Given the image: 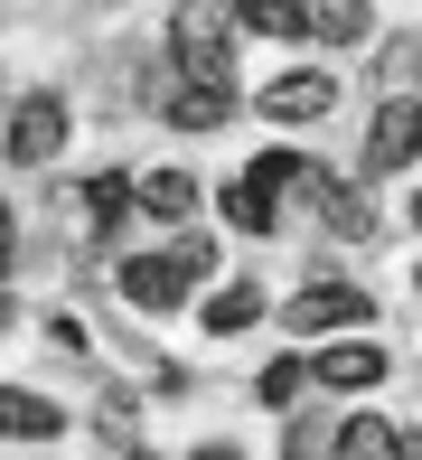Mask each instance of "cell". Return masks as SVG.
Instances as JSON below:
<instances>
[{"instance_id": "obj_1", "label": "cell", "mask_w": 422, "mask_h": 460, "mask_svg": "<svg viewBox=\"0 0 422 460\" xmlns=\"http://www.w3.org/2000/svg\"><path fill=\"white\" fill-rule=\"evenodd\" d=\"M169 57H179L188 85H235V10L179 0V10H169Z\"/></svg>"}, {"instance_id": "obj_2", "label": "cell", "mask_w": 422, "mask_h": 460, "mask_svg": "<svg viewBox=\"0 0 422 460\" xmlns=\"http://www.w3.org/2000/svg\"><path fill=\"white\" fill-rule=\"evenodd\" d=\"M207 273H216V244L188 235V244H169V254H132V263H122V301L160 320V310H179V291L207 282Z\"/></svg>"}, {"instance_id": "obj_3", "label": "cell", "mask_w": 422, "mask_h": 460, "mask_svg": "<svg viewBox=\"0 0 422 460\" xmlns=\"http://www.w3.org/2000/svg\"><path fill=\"white\" fill-rule=\"evenodd\" d=\"M301 170H310L301 151H263V160H253V170H244L235 188H225V217H235L244 235H272V198H282V188L301 179Z\"/></svg>"}, {"instance_id": "obj_4", "label": "cell", "mask_w": 422, "mask_h": 460, "mask_svg": "<svg viewBox=\"0 0 422 460\" xmlns=\"http://www.w3.org/2000/svg\"><path fill=\"white\" fill-rule=\"evenodd\" d=\"M413 151H422V103H413V94H385V103H375V122H366V179L413 170Z\"/></svg>"}, {"instance_id": "obj_5", "label": "cell", "mask_w": 422, "mask_h": 460, "mask_svg": "<svg viewBox=\"0 0 422 460\" xmlns=\"http://www.w3.org/2000/svg\"><path fill=\"white\" fill-rule=\"evenodd\" d=\"M282 320H291V339H320V329L375 320V301H366V291H347V282H310L301 301H282Z\"/></svg>"}, {"instance_id": "obj_6", "label": "cell", "mask_w": 422, "mask_h": 460, "mask_svg": "<svg viewBox=\"0 0 422 460\" xmlns=\"http://www.w3.org/2000/svg\"><path fill=\"white\" fill-rule=\"evenodd\" d=\"M57 151H66V103H57V94H29L10 113V160H19V170H48Z\"/></svg>"}, {"instance_id": "obj_7", "label": "cell", "mask_w": 422, "mask_h": 460, "mask_svg": "<svg viewBox=\"0 0 422 460\" xmlns=\"http://www.w3.org/2000/svg\"><path fill=\"white\" fill-rule=\"evenodd\" d=\"M329 103H338V85H329L320 66H291V75H272V85H263V113H272V122H320Z\"/></svg>"}, {"instance_id": "obj_8", "label": "cell", "mask_w": 422, "mask_h": 460, "mask_svg": "<svg viewBox=\"0 0 422 460\" xmlns=\"http://www.w3.org/2000/svg\"><path fill=\"white\" fill-rule=\"evenodd\" d=\"M375 376H385V348H375V339H338V348L310 358V385H338V394L375 385Z\"/></svg>"}, {"instance_id": "obj_9", "label": "cell", "mask_w": 422, "mask_h": 460, "mask_svg": "<svg viewBox=\"0 0 422 460\" xmlns=\"http://www.w3.org/2000/svg\"><path fill=\"white\" fill-rule=\"evenodd\" d=\"M0 432H10V442H57V432H66V413H57L48 394H19V385H0Z\"/></svg>"}, {"instance_id": "obj_10", "label": "cell", "mask_w": 422, "mask_h": 460, "mask_svg": "<svg viewBox=\"0 0 422 460\" xmlns=\"http://www.w3.org/2000/svg\"><path fill=\"white\" fill-rule=\"evenodd\" d=\"M160 113L179 122V132H216V122L235 113V85H179V94L160 103Z\"/></svg>"}, {"instance_id": "obj_11", "label": "cell", "mask_w": 422, "mask_h": 460, "mask_svg": "<svg viewBox=\"0 0 422 460\" xmlns=\"http://www.w3.org/2000/svg\"><path fill=\"white\" fill-rule=\"evenodd\" d=\"M235 29H253V38H301L310 29V0H235Z\"/></svg>"}, {"instance_id": "obj_12", "label": "cell", "mask_w": 422, "mask_h": 460, "mask_svg": "<svg viewBox=\"0 0 422 460\" xmlns=\"http://www.w3.org/2000/svg\"><path fill=\"white\" fill-rule=\"evenodd\" d=\"M84 217H94V235H113V226L132 217V179H122V170H94V179H84Z\"/></svg>"}, {"instance_id": "obj_13", "label": "cell", "mask_w": 422, "mask_h": 460, "mask_svg": "<svg viewBox=\"0 0 422 460\" xmlns=\"http://www.w3.org/2000/svg\"><path fill=\"white\" fill-rule=\"evenodd\" d=\"M338 460H404V432H385L375 413H356V423H338Z\"/></svg>"}, {"instance_id": "obj_14", "label": "cell", "mask_w": 422, "mask_h": 460, "mask_svg": "<svg viewBox=\"0 0 422 460\" xmlns=\"http://www.w3.org/2000/svg\"><path fill=\"white\" fill-rule=\"evenodd\" d=\"M253 320H263V291L253 282H225L216 301H207V329H216V339H235V329H253Z\"/></svg>"}, {"instance_id": "obj_15", "label": "cell", "mask_w": 422, "mask_h": 460, "mask_svg": "<svg viewBox=\"0 0 422 460\" xmlns=\"http://www.w3.org/2000/svg\"><path fill=\"white\" fill-rule=\"evenodd\" d=\"M141 207H151V217H169V226H179L188 207H198V179H188V170H151V179H141Z\"/></svg>"}, {"instance_id": "obj_16", "label": "cell", "mask_w": 422, "mask_h": 460, "mask_svg": "<svg viewBox=\"0 0 422 460\" xmlns=\"http://www.w3.org/2000/svg\"><path fill=\"white\" fill-rule=\"evenodd\" d=\"M310 29L347 48V38H366V0H310Z\"/></svg>"}, {"instance_id": "obj_17", "label": "cell", "mask_w": 422, "mask_h": 460, "mask_svg": "<svg viewBox=\"0 0 422 460\" xmlns=\"http://www.w3.org/2000/svg\"><path fill=\"white\" fill-rule=\"evenodd\" d=\"M301 385H310V367H301V358H272V367H263V385H253V394H263V404H291Z\"/></svg>"}, {"instance_id": "obj_18", "label": "cell", "mask_w": 422, "mask_h": 460, "mask_svg": "<svg viewBox=\"0 0 422 460\" xmlns=\"http://www.w3.org/2000/svg\"><path fill=\"white\" fill-rule=\"evenodd\" d=\"M10 263H19V217L0 207V273H10Z\"/></svg>"}, {"instance_id": "obj_19", "label": "cell", "mask_w": 422, "mask_h": 460, "mask_svg": "<svg viewBox=\"0 0 422 460\" xmlns=\"http://www.w3.org/2000/svg\"><path fill=\"white\" fill-rule=\"evenodd\" d=\"M404 460H422V432H404Z\"/></svg>"}, {"instance_id": "obj_20", "label": "cell", "mask_w": 422, "mask_h": 460, "mask_svg": "<svg viewBox=\"0 0 422 460\" xmlns=\"http://www.w3.org/2000/svg\"><path fill=\"white\" fill-rule=\"evenodd\" d=\"M0 339H10V301H0Z\"/></svg>"}, {"instance_id": "obj_21", "label": "cell", "mask_w": 422, "mask_h": 460, "mask_svg": "<svg viewBox=\"0 0 422 460\" xmlns=\"http://www.w3.org/2000/svg\"><path fill=\"white\" fill-rule=\"evenodd\" d=\"M198 460H235V451H198Z\"/></svg>"}, {"instance_id": "obj_22", "label": "cell", "mask_w": 422, "mask_h": 460, "mask_svg": "<svg viewBox=\"0 0 422 460\" xmlns=\"http://www.w3.org/2000/svg\"><path fill=\"white\" fill-rule=\"evenodd\" d=\"M413 226H422V198H413Z\"/></svg>"}]
</instances>
